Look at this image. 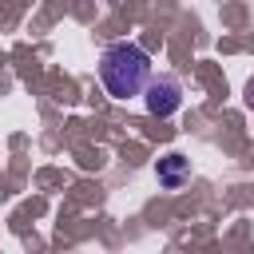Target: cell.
<instances>
[{"label": "cell", "instance_id": "7a4b0ae2", "mask_svg": "<svg viewBox=\"0 0 254 254\" xmlns=\"http://www.w3.org/2000/svg\"><path fill=\"white\" fill-rule=\"evenodd\" d=\"M143 95H147V111L159 115V119H167V115H175L179 103H183V83H179L175 75H151L147 87H143Z\"/></svg>", "mask_w": 254, "mask_h": 254}, {"label": "cell", "instance_id": "3957f363", "mask_svg": "<svg viewBox=\"0 0 254 254\" xmlns=\"http://www.w3.org/2000/svg\"><path fill=\"white\" fill-rule=\"evenodd\" d=\"M187 175H190V159H183V155L159 159V183H163V187H183Z\"/></svg>", "mask_w": 254, "mask_h": 254}, {"label": "cell", "instance_id": "6da1fadb", "mask_svg": "<svg viewBox=\"0 0 254 254\" xmlns=\"http://www.w3.org/2000/svg\"><path fill=\"white\" fill-rule=\"evenodd\" d=\"M151 79V56L135 44H111L103 56H99V83L107 87L111 99H131V95H143Z\"/></svg>", "mask_w": 254, "mask_h": 254}, {"label": "cell", "instance_id": "277c9868", "mask_svg": "<svg viewBox=\"0 0 254 254\" xmlns=\"http://www.w3.org/2000/svg\"><path fill=\"white\" fill-rule=\"evenodd\" d=\"M246 107H250V111H254V79H250V83H246Z\"/></svg>", "mask_w": 254, "mask_h": 254}]
</instances>
